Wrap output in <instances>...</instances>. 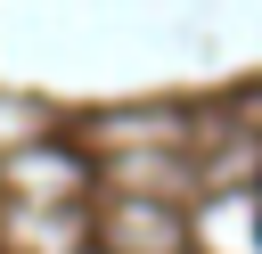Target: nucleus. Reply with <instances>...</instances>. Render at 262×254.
Segmentation results:
<instances>
[{
    "label": "nucleus",
    "instance_id": "obj_1",
    "mask_svg": "<svg viewBox=\"0 0 262 254\" xmlns=\"http://www.w3.org/2000/svg\"><path fill=\"white\" fill-rule=\"evenodd\" d=\"M254 238H262V221H254Z\"/></svg>",
    "mask_w": 262,
    "mask_h": 254
}]
</instances>
